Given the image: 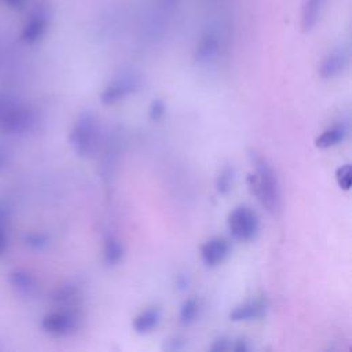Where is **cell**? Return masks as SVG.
<instances>
[{
  "label": "cell",
  "instance_id": "6da1fadb",
  "mask_svg": "<svg viewBox=\"0 0 352 352\" xmlns=\"http://www.w3.org/2000/svg\"><path fill=\"white\" fill-rule=\"evenodd\" d=\"M249 158L253 165V172L246 179L249 190L270 214H278L282 206V194L276 172L260 153L250 150Z\"/></svg>",
  "mask_w": 352,
  "mask_h": 352
},
{
  "label": "cell",
  "instance_id": "7a4b0ae2",
  "mask_svg": "<svg viewBox=\"0 0 352 352\" xmlns=\"http://www.w3.org/2000/svg\"><path fill=\"white\" fill-rule=\"evenodd\" d=\"M99 139V122L94 113L91 111H82L74 121L69 142L72 148L78 157H88L91 155L96 146Z\"/></svg>",
  "mask_w": 352,
  "mask_h": 352
},
{
  "label": "cell",
  "instance_id": "3957f363",
  "mask_svg": "<svg viewBox=\"0 0 352 352\" xmlns=\"http://www.w3.org/2000/svg\"><path fill=\"white\" fill-rule=\"evenodd\" d=\"M36 122L34 113L8 95L0 94V132L22 133Z\"/></svg>",
  "mask_w": 352,
  "mask_h": 352
},
{
  "label": "cell",
  "instance_id": "277c9868",
  "mask_svg": "<svg viewBox=\"0 0 352 352\" xmlns=\"http://www.w3.org/2000/svg\"><path fill=\"white\" fill-rule=\"evenodd\" d=\"M227 227L232 238L241 242H249L258 235L260 219L250 206L238 205L228 213Z\"/></svg>",
  "mask_w": 352,
  "mask_h": 352
},
{
  "label": "cell",
  "instance_id": "5b68a950",
  "mask_svg": "<svg viewBox=\"0 0 352 352\" xmlns=\"http://www.w3.org/2000/svg\"><path fill=\"white\" fill-rule=\"evenodd\" d=\"M142 87L140 76L133 70L121 72L116 76L100 92V102L106 106H113L138 92Z\"/></svg>",
  "mask_w": 352,
  "mask_h": 352
},
{
  "label": "cell",
  "instance_id": "8992f818",
  "mask_svg": "<svg viewBox=\"0 0 352 352\" xmlns=\"http://www.w3.org/2000/svg\"><path fill=\"white\" fill-rule=\"evenodd\" d=\"M221 48V33L216 28H208L199 34L194 45L192 58L198 65H209L219 58Z\"/></svg>",
  "mask_w": 352,
  "mask_h": 352
},
{
  "label": "cell",
  "instance_id": "52a82bcc",
  "mask_svg": "<svg viewBox=\"0 0 352 352\" xmlns=\"http://www.w3.org/2000/svg\"><path fill=\"white\" fill-rule=\"evenodd\" d=\"M351 52L348 45L338 44L330 48L322 58L318 73L323 80H331L341 76L349 66Z\"/></svg>",
  "mask_w": 352,
  "mask_h": 352
},
{
  "label": "cell",
  "instance_id": "ba28073f",
  "mask_svg": "<svg viewBox=\"0 0 352 352\" xmlns=\"http://www.w3.org/2000/svg\"><path fill=\"white\" fill-rule=\"evenodd\" d=\"M78 315L73 309H59L47 314L41 319V329L51 336L65 337L74 333L78 327Z\"/></svg>",
  "mask_w": 352,
  "mask_h": 352
},
{
  "label": "cell",
  "instance_id": "9c48e42d",
  "mask_svg": "<svg viewBox=\"0 0 352 352\" xmlns=\"http://www.w3.org/2000/svg\"><path fill=\"white\" fill-rule=\"evenodd\" d=\"M51 23V12L50 8L44 4L37 6L26 19L22 32L21 38L26 44H34L40 41L48 32Z\"/></svg>",
  "mask_w": 352,
  "mask_h": 352
},
{
  "label": "cell",
  "instance_id": "30bf717a",
  "mask_svg": "<svg viewBox=\"0 0 352 352\" xmlns=\"http://www.w3.org/2000/svg\"><path fill=\"white\" fill-rule=\"evenodd\" d=\"M230 242L223 236L209 238L206 242L202 243L199 250L202 263L206 267H217L230 256Z\"/></svg>",
  "mask_w": 352,
  "mask_h": 352
},
{
  "label": "cell",
  "instance_id": "8fae6325",
  "mask_svg": "<svg viewBox=\"0 0 352 352\" xmlns=\"http://www.w3.org/2000/svg\"><path fill=\"white\" fill-rule=\"evenodd\" d=\"M267 301L264 298H254V300H248L236 307L232 308L230 312L228 318L232 322H250L260 319L265 315L267 311Z\"/></svg>",
  "mask_w": 352,
  "mask_h": 352
},
{
  "label": "cell",
  "instance_id": "7c38bea8",
  "mask_svg": "<svg viewBox=\"0 0 352 352\" xmlns=\"http://www.w3.org/2000/svg\"><path fill=\"white\" fill-rule=\"evenodd\" d=\"M330 0H304L300 14V25L302 32L314 30L320 22Z\"/></svg>",
  "mask_w": 352,
  "mask_h": 352
},
{
  "label": "cell",
  "instance_id": "4fadbf2b",
  "mask_svg": "<svg viewBox=\"0 0 352 352\" xmlns=\"http://www.w3.org/2000/svg\"><path fill=\"white\" fill-rule=\"evenodd\" d=\"M161 309L158 307H150L140 311L132 320V327L138 334H150L157 329L161 322Z\"/></svg>",
  "mask_w": 352,
  "mask_h": 352
},
{
  "label": "cell",
  "instance_id": "5bb4252c",
  "mask_svg": "<svg viewBox=\"0 0 352 352\" xmlns=\"http://www.w3.org/2000/svg\"><path fill=\"white\" fill-rule=\"evenodd\" d=\"M348 125L345 122H338L333 124L331 126L326 128L316 139H315V146L318 148H331L340 143H342L346 136H348Z\"/></svg>",
  "mask_w": 352,
  "mask_h": 352
},
{
  "label": "cell",
  "instance_id": "9a60e30c",
  "mask_svg": "<svg viewBox=\"0 0 352 352\" xmlns=\"http://www.w3.org/2000/svg\"><path fill=\"white\" fill-rule=\"evenodd\" d=\"M124 253H125L124 245H122V242L117 236L109 235L104 239V243H103V260H104V263L109 267L118 265L122 261V258H124Z\"/></svg>",
  "mask_w": 352,
  "mask_h": 352
},
{
  "label": "cell",
  "instance_id": "2e32d148",
  "mask_svg": "<svg viewBox=\"0 0 352 352\" xmlns=\"http://www.w3.org/2000/svg\"><path fill=\"white\" fill-rule=\"evenodd\" d=\"M10 283L21 296H32L37 290L36 279L26 271H14L10 274Z\"/></svg>",
  "mask_w": 352,
  "mask_h": 352
},
{
  "label": "cell",
  "instance_id": "e0dca14e",
  "mask_svg": "<svg viewBox=\"0 0 352 352\" xmlns=\"http://www.w3.org/2000/svg\"><path fill=\"white\" fill-rule=\"evenodd\" d=\"M78 296H80L78 289H77L74 285H72V283H66V285L58 287V289L54 292L52 300H54L56 304L66 307V309H72L70 305L77 301Z\"/></svg>",
  "mask_w": 352,
  "mask_h": 352
},
{
  "label": "cell",
  "instance_id": "ac0fdd59",
  "mask_svg": "<svg viewBox=\"0 0 352 352\" xmlns=\"http://www.w3.org/2000/svg\"><path fill=\"white\" fill-rule=\"evenodd\" d=\"M199 314V302L197 298L190 297L183 301L180 311H179V323L182 326L192 324Z\"/></svg>",
  "mask_w": 352,
  "mask_h": 352
},
{
  "label": "cell",
  "instance_id": "d6986e66",
  "mask_svg": "<svg viewBox=\"0 0 352 352\" xmlns=\"http://www.w3.org/2000/svg\"><path fill=\"white\" fill-rule=\"evenodd\" d=\"M234 180H235V169L231 165H224L217 176H216V182H214V187L217 190L219 194L226 195L232 190L234 186Z\"/></svg>",
  "mask_w": 352,
  "mask_h": 352
},
{
  "label": "cell",
  "instance_id": "ffe728a7",
  "mask_svg": "<svg viewBox=\"0 0 352 352\" xmlns=\"http://www.w3.org/2000/svg\"><path fill=\"white\" fill-rule=\"evenodd\" d=\"M336 180L341 190L348 191L352 186V166L351 164H344L336 170Z\"/></svg>",
  "mask_w": 352,
  "mask_h": 352
},
{
  "label": "cell",
  "instance_id": "44dd1931",
  "mask_svg": "<svg viewBox=\"0 0 352 352\" xmlns=\"http://www.w3.org/2000/svg\"><path fill=\"white\" fill-rule=\"evenodd\" d=\"M165 111H166V104H165V102H164L162 99L157 98V99H154V100L150 103V106H148V110H147L148 120L157 122V121L162 120V117L165 116Z\"/></svg>",
  "mask_w": 352,
  "mask_h": 352
},
{
  "label": "cell",
  "instance_id": "7402d4cb",
  "mask_svg": "<svg viewBox=\"0 0 352 352\" xmlns=\"http://www.w3.org/2000/svg\"><path fill=\"white\" fill-rule=\"evenodd\" d=\"M184 348H186V338H183L182 336H172L164 340V344H162V349L170 351V352L182 351Z\"/></svg>",
  "mask_w": 352,
  "mask_h": 352
},
{
  "label": "cell",
  "instance_id": "603a6c76",
  "mask_svg": "<svg viewBox=\"0 0 352 352\" xmlns=\"http://www.w3.org/2000/svg\"><path fill=\"white\" fill-rule=\"evenodd\" d=\"M26 243L34 249H43L48 245L50 239L45 234H41V232H34V234H29L26 238H25Z\"/></svg>",
  "mask_w": 352,
  "mask_h": 352
},
{
  "label": "cell",
  "instance_id": "cb8c5ba5",
  "mask_svg": "<svg viewBox=\"0 0 352 352\" xmlns=\"http://www.w3.org/2000/svg\"><path fill=\"white\" fill-rule=\"evenodd\" d=\"M231 344H232V340L227 338L226 336H220L217 338L213 340L212 345L209 346V351L212 352H224V351H230L231 349Z\"/></svg>",
  "mask_w": 352,
  "mask_h": 352
},
{
  "label": "cell",
  "instance_id": "d4e9b609",
  "mask_svg": "<svg viewBox=\"0 0 352 352\" xmlns=\"http://www.w3.org/2000/svg\"><path fill=\"white\" fill-rule=\"evenodd\" d=\"M190 282H191V279H190V275L187 274V272H179L177 275H176V279H175V283H176V287L179 289V290H187L188 289V286H190Z\"/></svg>",
  "mask_w": 352,
  "mask_h": 352
},
{
  "label": "cell",
  "instance_id": "484cf974",
  "mask_svg": "<svg viewBox=\"0 0 352 352\" xmlns=\"http://www.w3.org/2000/svg\"><path fill=\"white\" fill-rule=\"evenodd\" d=\"M231 349L235 351V352H248V351L250 349V345H249V341H248V340H245V338H236V340H232Z\"/></svg>",
  "mask_w": 352,
  "mask_h": 352
},
{
  "label": "cell",
  "instance_id": "4316f807",
  "mask_svg": "<svg viewBox=\"0 0 352 352\" xmlns=\"http://www.w3.org/2000/svg\"><path fill=\"white\" fill-rule=\"evenodd\" d=\"M6 248H7V236H6V231H4V226H3V219L0 214V254H3Z\"/></svg>",
  "mask_w": 352,
  "mask_h": 352
},
{
  "label": "cell",
  "instance_id": "83f0119b",
  "mask_svg": "<svg viewBox=\"0 0 352 352\" xmlns=\"http://www.w3.org/2000/svg\"><path fill=\"white\" fill-rule=\"evenodd\" d=\"M8 160H10V154H8L7 148H4V147L0 146V172L7 166Z\"/></svg>",
  "mask_w": 352,
  "mask_h": 352
},
{
  "label": "cell",
  "instance_id": "f1b7e54d",
  "mask_svg": "<svg viewBox=\"0 0 352 352\" xmlns=\"http://www.w3.org/2000/svg\"><path fill=\"white\" fill-rule=\"evenodd\" d=\"M8 7H11V8H14V10H21V8H23L25 7V4H26V1L28 0H3Z\"/></svg>",
  "mask_w": 352,
  "mask_h": 352
}]
</instances>
